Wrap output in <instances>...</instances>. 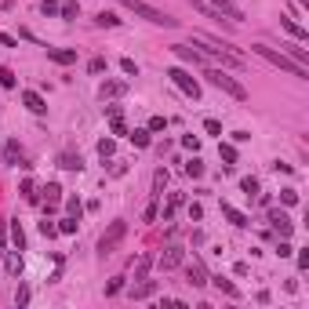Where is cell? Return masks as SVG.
<instances>
[{"label": "cell", "mask_w": 309, "mask_h": 309, "mask_svg": "<svg viewBox=\"0 0 309 309\" xmlns=\"http://www.w3.org/2000/svg\"><path fill=\"white\" fill-rule=\"evenodd\" d=\"M131 142L135 146H149V127H135L131 131Z\"/></svg>", "instance_id": "cell-20"}, {"label": "cell", "mask_w": 309, "mask_h": 309, "mask_svg": "<svg viewBox=\"0 0 309 309\" xmlns=\"http://www.w3.org/2000/svg\"><path fill=\"white\" fill-rule=\"evenodd\" d=\"M215 11H218V15H226L229 22H240V18H244V15H240V7H233L229 0H215Z\"/></svg>", "instance_id": "cell-11"}, {"label": "cell", "mask_w": 309, "mask_h": 309, "mask_svg": "<svg viewBox=\"0 0 309 309\" xmlns=\"http://www.w3.org/2000/svg\"><path fill=\"white\" fill-rule=\"evenodd\" d=\"M287 255H295V247H291V244H287V240H284V237H280V258H287Z\"/></svg>", "instance_id": "cell-43"}, {"label": "cell", "mask_w": 309, "mask_h": 309, "mask_svg": "<svg viewBox=\"0 0 309 309\" xmlns=\"http://www.w3.org/2000/svg\"><path fill=\"white\" fill-rule=\"evenodd\" d=\"M153 291H156V284H153V280H146V284H138L135 291H131V298H149Z\"/></svg>", "instance_id": "cell-19"}, {"label": "cell", "mask_w": 309, "mask_h": 309, "mask_svg": "<svg viewBox=\"0 0 309 309\" xmlns=\"http://www.w3.org/2000/svg\"><path fill=\"white\" fill-rule=\"evenodd\" d=\"M15 156H18V142H7L4 146V160H15Z\"/></svg>", "instance_id": "cell-38"}, {"label": "cell", "mask_w": 309, "mask_h": 309, "mask_svg": "<svg viewBox=\"0 0 309 309\" xmlns=\"http://www.w3.org/2000/svg\"><path fill=\"white\" fill-rule=\"evenodd\" d=\"M0 88H15V73L7 65H0Z\"/></svg>", "instance_id": "cell-22"}, {"label": "cell", "mask_w": 309, "mask_h": 309, "mask_svg": "<svg viewBox=\"0 0 309 309\" xmlns=\"http://www.w3.org/2000/svg\"><path fill=\"white\" fill-rule=\"evenodd\" d=\"M298 269H309V251H298Z\"/></svg>", "instance_id": "cell-50"}, {"label": "cell", "mask_w": 309, "mask_h": 309, "mask_svg": "<svg viewBox=\"0 0 309 309\" xmlns=\"http://www.w3.org/2000/svg\"><path fill=\"white\" fill-rule=\"evenodd\" d=\"M218 153H222V160H226V164H237V149H233V146L222 142V146H218Z\"/></svg>", "instance_id": "cell-23"}, {"label": "cell", "mask_w": 309, "mask_h": 309, "mask_svg": "<svg viewBox=\"0 0 309 309\" xmlns=\"http://www.w3.org/2000/svg\"><path fill=\"white\" fill-rule=\"evenodd\" d=\"M208 80L215 84V88H222L229 98H237V102H244V98H247V88H244V84H240L237 77H229L226 69H208Z\"/></svg>", "instance_id": "cell-3"}, {"label": "cell", "mask_w": 309, "mask_h": 309, "mask_svg": "<svg viewBox=\"0 0 309 309\" xmlns=\"http://www.w3.org/2000/svg\"><path fill=\"white\" fill-rule=\"evenodd\" d=\"M269 222H273V229H277V233H280V237H284V240L291 237V229H295V222L287 218L284 211H273V215H269Z\"/></svg>", "instance_id": "cell-7"}, {"label": "cell", "mask_w": 309, "mask_h": 309, "mask_svg": "<svg viewBox=\"0 0 309 309\" xmlns=\"http://www.w3.org/2000/svg\"><path fill=\"white\" fill-rule=\"evenodd\" d=\"M40 233H44V237H55V233H59V226H51V222H40Z\"/></svg>", "instance_id": "cell-45"}, {"label": "cell", "mask_w": 309, "mask_h": 309, "mask_svg": "<svg viewBox=\"0 0 309 309\" xmlns=\"http://www.w3.org/2000/svg\"><path fill=\"white\" fill-rule=\"evenodd\" d=\"M120 291H124V277H113V284L106 287V295H120Z\"/></svg>", "instance_id": "cell-33"}, {"label": "cell", "mask_w": 309, "mask_h": 309, "mask_svg": "<svg viewBox=\"0 0 309 309\" xmlns=\"http://www.w3.org/2000/svg\"><path fill=\"white\" fill-rule=\"evenodd\" d=\"M77 11H80V4H62V7H59V15H62V18H73Z\"/></svg>", "instance_id": "cell-34"}, {"label": "cell", "mask_w": 309, "mask_h": 309, "mask_svg": "<svg viewBox=\"0 0 309 309\" xmlns=\"http://www.w3.org/2000/svg\"><path fill=\"white\" fill-rule=\"evenodd\" d=\"M240 189H244L247 196H255V193H258V182H255V179H244V182H240Z\"/></svg>", "instance_id": "cell-37"}, {"label": "cell", "mask_w": 309, "mask_h": 309, "mask_svg": "<svg viewBox=\"0 0 309 309\" xmlns=\"http://www.w3.org/2000/svg\"><path fill=\"white\" fill-rule=\"evenodd\" d=\"M7 273H22V255H11V258H7Z\"/></svg>", "instance_id": "cell-31"}, {"label": "cell", "mask_w": 309, "mask_h": 309, "mask_svg": "<svg viewBox=\"0 0 309 309\" xmlns=\"http://www.w3.org/2000/svg\"><path fill=\"white\" fill-rule=\"evenodd\" d=\"M280 200H284V204H298V193L295 189H284V193H280Z\"/></svg>", "instance_id": "cell-42"}, {"label": "cell", "mask_w": 309, "mask_h": 309, "mask_svg": "<svg viewBox=\"0 0 309 309\" xmlns=\"http://www.w3.org/2000/svg\"><path fill=\"white\" fill-rule=\"evenodd\" d=\"M185 175H189V179H200V175H204V164H200V160H189V164H185Z\"/></svg>", "instance_id": "cell-26"}, {"label": "cell", "mask_w": 309, "mask_h": 309, "mask_svg": "<svg viewBox=\"0 0 309 309\" xmlns=\"http://www.w3.org/2000/svg\"><path fill=\"white\" fill-rule=\"evenodd\" d=\"M65 211L73 215V218H80V211H84V204L77 200V196H73V200H65Z\"/></svg>", "instance_id": "cell-30"}, {"label": "cell", "mask_w": 309, "mask_h": 309, "mask_svg": "<svg viewBox=\"0 0 309 309\" xmlns=\"http://www.w3.org/2000/svg\"><path fill=\"white\" fill-rule=\"evenodd\" d=\"M120 7H127V11H135L138 18H146V22H153V26H164V30H175L179 26V18H171V15H164V11H156L153 4H146V0H117Z\"/></svg>", "instance_id": "cell-2"}, {"label": "cell", "mask_w": 309, "mask_h": 309, "mask_svg": "<svg viewBox=\"0 0 309 309\" xmlns=\"http://www.w3.org/2000/svg\"><path fill=\"white\" fill-rule=\"evenodd\" d=\"M0 44H4V48H15V44H18V40H15V36H11V33H0Z\"/></svg>", "instance_id": "cell-48"}, {"label": "cell", "mask_w": 309, "mask_h": 309, "mask_svg": "<svg viewBox=\"0 0 309 309\" xmlns=\"http://www.w3.org/2000/svg\"><path fill=\"white\" fill-rule=\"evenodd\" d=\"M185 280H189V284H193V287H204V284H208V280H204V269H200V266H196V262H193V266H189V269H185Z\"/></svg>", "instance_id": "cell-14"}, {"label": "cell", "mask_w": 309, "mask_h": 309, "mask_svg": "<svg viewBox=\"0 0 309 309\" xmlns=\"http://www.w3.org/2000/svg\"><path fill=\"white\" fill-rule=\"evenodd\" d=\"M280 26H284V30L291 33V36H298V40H309V33H306L298 22H291V18H280Z\"/></svg>", "instance_id": "cell-15"}, {"label": "cell", "mask_w": 309, "mask_h": 309, "mask_svg": "<svg viewBox=\"0 0 309 309\" xmlns=\"http://www.w3.org/2000/svg\"><path fill=\"white\" fill-rule=\"evenodd\" d=\"M59 167H65V171H80L84 164H80V156H73V153H62V156H59Z\"/></svg>", "instance_id": "cell-16"}, {"label": "cell", "mask_w": 309, "mask_h": 309, "mask_svg": "<svg viewBox=\"0 0 309 309\" xmlns=\"http://www.w3.org/2000/svg\"><path fill=\"white\" fill-rule=\"evenodd\" d=\"M88 69H91V73H102V69H106V59H91Z\"/></svg>", "instance_id": "cell-40"}, {"label": "cell", "mask_w": 309, "mask_h": 309, "mask_svg": "<svg viewBox=\"0 0 309 309\" xmlns=\"http://www.w3.org/2000/svg\"><path fill=\"white\" fill-rule=\"evenodd\" d=\"M11 240H15V247H18V251L26 247V233H22V226H18V222H11Z\"/></svg>", "instance_id": "cell-21"}, {"label": "cell", "mask_w": 309, "mask_h": 309, "mask_svg": "<svg viewBox=\"0 0 309 309\" xmlns=\"http://www.w3.org/2000/svg\"><path fill=\"white\" fill-rule=\"evenodd\" d=\"M222 215H226V218H229L237 229H244V226H247V215H244V211H237V208H229V204H222Z\"/></svg>", "instance_id": "cell-13"}, {"label": "cell", "mask_w": 309, "mask_h": 309, "mask_svg": "<svg viewBox=\"0 0 309 309\" xmlns=\"http://www.w3.org/2000/svg\"><path fill=\"white\" fill-rule=\"evenodd\" d=\"M287 59H295V62H302V65H309V55H306V48H298V44H287Z\"/></svg>", "instance_id": "cell-17"}, {"label": "cell", "mask_w": 309, "mask_h": 309, "mask_svg": "<svg viewBox=\"0 0 309 309\" xmlns=\"http://www.w3.org/2000/svg\"><path fill=\"white\" fill-rule=\"evenodd\" d=\"M164 185H167V171H156V175H153V189H156V193H160V189H164Z\"/></svg>", "instance_id": "cell-35"}, {"label": "cell", "mask_w": 309, "mask_h": 309, "mask_svg": "<svg viewBox=\"0 0 309 309\" xmlns=\"http://www.w3.org/2000/svg\"><path fill=\"white\" fill-rule=\"evenodd\" d=\"M182 146H185V149H196V146H200V138H196V135H185Z\"/></svg>", "instance_id": "cell-46"}, {"label": "cell", "mask_w": 309, "mask_h": 309, "mask_svg": "<svg viewBox=\"0 0 309 309\" xmlns=\"http://www.w3.org/2000/svg\"><path fill=\"white\" fill-rule=\"evenodd\" d=\"M251 51H255V55H262V59H266L269 65H277V69H284V73H291V77H298V80H306V77H309V65L295 62V59H287L284 51L269 48V44H251Z\"/></svg>", "instance_id": "cell-1"}, {"label": "cell", "mask_w": 309, "mask_h": 309, "mask_svg": "<svg viewBox=\"0 0 309 309\" xmlns=\"http://www.w3.org/2000/svg\"><path fill=\"white\" fill-rule=\"evenodd\" d=\"M113 149H117L113 138H102V142H98V156H113Z\"/></svg>", "instance_id": "cell-25"}, {"label": "cell", "mask_w": 309, "mask_h": 309, "mask_svg": "<svg viewBox=\"0 0 309 309\" xmlns=\"http://www.w3.org/2000/svg\"><path fill=\"white\" fill-rule=\"evenodd\" d=\"M164 124H167L164 117H153V120H149V131H164Z\"/></svg>", "instance_id": "cell-44"}, {"label": "cell", "mask_w": 309, "mask_h": 309, "mask_svg": "<svg viewBox=\"0 0 309 309\" xmlns=\"http://www.w3.org/2000/svg\"><path fill=\"white\" fill-rule=\"evenodd\" d=\"M44 196H48V204H59V196H62V189L55 182H48V189H44Z\"/></svg>", "instance_id": "cell-29"}, {"label": "cell", "mask_w": 309, "mask_h": 309, "mask_svg": "<svg viewBox=\"0 0 309 309\" xmlns=\"http://www.w3.org/2000/svg\"><path fill=\"white\" fill-rule=\"evenodd\" d=\"M59 7H62L59 0H40V11L48 15V18H51V15H59Z\"/></svg>", "instance_id": "cell-24"}, {"label": "cell", "mask_w": 309, "mask_h": 309, "mask_svg": "<svg viewBox=\"0 0 309 309\" xmlns=\"http://www.w3.org/2000/svg\"><path fill=\"white\" fill-rule=\"evenodd\" d=\"M124 91H127L124 80H106V84H102V98H120Z\"/></svg>", "instance_id": "cell-10"}, {"label": "cell", "mask_w": 309, "mask_h": 309, "mask_svg": "<svg viewBox=\"0 0 309 309\" xmlns=\"http://www.w3.org/2000/svg\"><path fill=\"white\" fill-rule=\"evenodd\" d=\"M120 69H124L127 77H138V65H135V59H120Z\"/></svg>", "instance_id": "cell-32"}, {"label": "cell", "mask_w": 309, "mask_h": 309, "mask_svg": "<svg viewBox=\"0 0 309 309\" xmlns=\"http://www.w3.org/2000/svg\"><path fill=\"white\" fill-rule=\"evenodd\" d=\"M167 77H171V84L182 91V95H189V98H200V84H196V77H189L185 69H167Z\"/></svg>", "instance_id": "cell-5"}, {"label": "cell", "mask_w": 309, "mask_h": 309, "mask_svg": "<svg viewBox=\"0 0 309 309\" xmlns=\"http://www.w3.org/2000/svg\"><path fill=\"white\" fill-rule=\"evenodd\" d=\"M124 237H127V222L124 218H117L113 226H109L106 233H102V240H98V255L106 258V255H113V251L124 244Z\"/></svg>", "instance_id": "cell-4"}, {"label": "cell", "mask_w": 309, "mask_h": 309, "mask_svg": "<svg viewBox=\"0 0 309 309\" xmlns=\"http://www.w3.org/2000/svg\"><path fill=\"white\" fill-rule=\"evenodd\" d=\"M298 4H306V7H309V0H298Z\"/></svg>", "instance_id": "cell-51"}, {"label": "cell", "mask_w": 309, "mask_h": 309, "mask_svg": "<svg viewBox=\"0 0 309 309\" xmlns=\"http://www.w3.org/2000/svg\"><path fill=\"white\" fill-rule=\"evenodd\" d=\"M109 120H113V135H127V127H124V120H120V117H109Z\"/></svg>", "instance_id": "cell-41"}, {"label": "cell", "mask_w": 309, "mask_h": 309, "mask_svg": "<svg viewBox=\"0 0 309 309\" xmlns=\"http://www.w3.org/2000/svg\"><path fill=\"white\" fill-rule=\"evenodd\" d=\"M142 218H146V222H153V218H156V204H149V208L142 211Z\"/></svg>", "instance_id": "cell-49"}, {"label": "cell", "mask_w": 309, "mask_h": 309, "mask_svg": "<svg viewBox=\"0 0 309 309\" xmlns=\"http://www.w3.org/2000/svg\"><path fill=\"white\" fill-rule=\"evenodd\" d=\"M175 55H179V59L182 62H189V65H204V51H196L193 48V44H175V48H171Z\"/></svg>", "instance_id": "cell-6"}, {"label": "cell", "mask_w": 309, "mask_h": 309, "mask_svg": "<svg viewBox=\"0 0 309 309\" xmlns=\"http://www.w3.org/2000/svg\"><path fill=\"white\" fill-rule=\"evenodd\" d=\"M149 266H153V255H142V258H138V273H135V277L142 280V277L149 273Z\"/></svg>", "instance_id": "cell-27"}, {"label": "cell", "mask_w": 309, "mask_h": 309, "mask_svg": "<svg viewBox=\"0 0 309 309\" xmlns=\"http://www.w3.org/2000/svg\"><path fill=\"white\" fill-rule=\"evenodd\" d=\"M182 266V247H167L160 255V269H179Z\"/></svg>", "instance_id": "cell-8"}, {"label": "cell", "mask_w": 309, "mask_h": 309, "mask_svg": "<svg viewBox=\"0 0 309 309\" xmlns=\"http://www.w3.org/2000/svg\"><path fill=\"white\" fill-rule=\"evenodd\" d=\"M22 196H26V200H36V193H33V182H22Z\"/></svg>", "instance_id": "cell-47"}, {"label": "cell", "mask_w": 309, "mask_h": 309, "mask_svg": "<svg viewBox=\"0 0 309 309\" xmlns=\"http://www.w3.org/2000/svg\"><path fill=\"white\" fill-rule=\"evenodd\" d=\"M215 287H218V291H226L229 298H237V295H240V291H237V284H229L226 277H215Z\"/></svg>", "instance_id": "cell-18"}, {"label": "cell", "mask_w": 309, "mask_h": 309, "mask_svg": "<svg viewBox=\"0 0 309 309\" xmlns=\"http://www.w3.org/2000/svg\"><path fill=\"white\" fill-rule=\"evenodd\" d=\"M48 59H51V62H59V65H69V62H77V51H65V48H48Z\"/></svg>", "instance_id": "cell-12"}, {"label": "cell", "mask_w": 309, "mask_h": 309, "mask_svg": "<svg viewBox=\"0 0 309 309\" xmlns=\"http://www.w3.org/2000/svg\"><path fill=\"white\" fill-rule=\"evenodd\" d=\"M98 26H120V18L113 11H98Z\"/></svg>", "instance_id": "cell-28"}, {"label": "cell", "mask_w": 309, "mask_h": 309, "mask_svg": "<svg viewBox=\"0 0 309 309\" xmlns=\"http://www.w3.org/2000/svg\"><path fill=\"white\" fill-rule=\"evenodd\" d=\"M59 233H77V218H73V215H69V218H62Z\"/></svg>", "instance_id": "cell-36"}, {"label": "cell", "mask_w": 309, "mask_h": 309, "mask_svg": "<svg viewBox=\"0 0 309 309\" xmlns=\"http://www.w3.org/2000/svg\"><path fill=\"white\" fill-rule=\"evenodd\" d=\"M204 127H208L211 135H222V124H218V120H215V117H211V120H204Z\"/></svg>", "instance_id": "cell-39"}, {"label": "cell", "mask_w": 309, "mask_h": 309, "mask_svg": "<svg viewBox=\"0 0 309 309\" xmlns=\"http://www.w3.org/2000/svg\"><path fill=\"white\" fill-rule=\"evenodd\" d=\"M22 102L30 106V113H48V102L36 95V91H22Z\"/></svg>", "instance_id": "cell-9"}]
</instances>
